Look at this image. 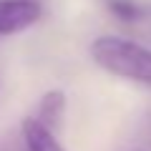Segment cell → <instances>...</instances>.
Instances as JSON below:
<instances>
[{"mask_svg": "<svg viewBox=\"0 0 151 151\" xmlns=\"http://www.w3.org/2000/svg\"><path fill=\"white\" fill-rule=\"evenodd\" d=\"M91 55L103 70L151 88V50L144 45L116 35H103L93 40Z\"/></svg>", "mask_w": 151, "mask_h": 151, "instance_id": "obj_1", "label": "cell"}, {"mask_svg": "<svg viewBox=\"0 0 151 151\" xmlns=\"http://www.w3.org/2000/svg\"><path fill=\"white\" fill-rule=\"evenodd\" d=\"M40 13L38 0H0V38L28 30L40 20Z\"/></svg>", "mask_w": 151, "mask_h": 151, "instance_id": "obj_2", "label": "cell"}, {"mask_svg": "<svg viewBox=\"0 0 151 151\" xmlns=\"http://www.w3.org/2000/svg\"><path fill=\"white\" fill-rule=\"evenodd\" d=\"M40 124L45 126L48 131L58 134L60 126H63V119H65V93L63 91H48L40 103H38V116H35Z\"/></svg>", "mask_w": 151, "mask_h": 151, "instance_id": "obj_3", "label": "cell"}, {"mask_svg": "<svg viewBox=\"0 0 151 151\" xmlns=\"http://www.w3.org/2000/svg\"><path fill=\"white\" fill-rule=\"evenodd\" d=\"M23 141L28 151H63L53 131H48L38 119L23 121Z\"/></svg>", "mask_w": 151, "mask_h": 151, "instance_id": "obj_4", "label": "cell"}, {"mask_svg": "<svg viewBox=\"0 0 151 151\" xmlns=\"http://www.w3.org/2000/svg\"><path fill=\"white\" fill-rule=\"evenodd\" d=\"M108 8L116 18L121 20H139L144 15V8L136 3V0H108Z\"/></svg>", "mask_w": 151, "mask_h": 151, "instance_id": "obj_5", "label": "cell"}]
</instances>
